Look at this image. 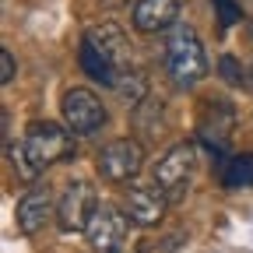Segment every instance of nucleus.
<instances>
[{"instance_id":"6e6552de","label":"nucleus","mask_w":253,"mask_h":253,"mask_svg":"<svg viewBox=\"0 0 253 253\" xmlns=\"http://www.w3.org/2000/svg\"><path fill=\"white\" fill-rule=\"evenodd\" d=\"M166 208H169V197L162 194L158 183H134L126 190V197H123L126 218H130L134 225H141V229L158 225V221L166 218Z\"/></svg>"},{"instance_id":"20e7f679","label":"nucleus","mask_w":253,"mask_h":253,"mask_svg":"<svg viewBox=\"0 0 253 253\" xmlns=\"http://www.w3.org/2000/svg\"><path fill=\"white\" fill-rule=\"evenodd\" d=\"M60 109H63V126H67L74 137L99 134L102 126H106V120H109L102 99H99L91 88H71L67 95H63Z\"/></svg>"},{"instance_id":"9d476101","label":"nucleus","mask_w":253,"mask_h":253,"mask_svg":"<svg viewBox=\"0 0 253 253\" xmlns=\"http://www.w3.org/2000/svg\"><path fill=\"white\" fill-rule=\"evenodd\" d=\"M56 214V201H53V190L49 186H32L28 194L18 201L14 208V221H18V232L21 236H36L46 229V221Z\"/></svg>"},{"instance_id":"9b49d317","label":"nucleus","mask_w":253,"mask_h":253,"mask_svg":"<svg viewBox=\"0 0 253 253\" xmlns=\"http://www.w3.org/2000/svg\"><path fill=\"white\" fill-rule=\"evenodd\" d=\"M81 42H88L99 56H106L116 71L130 67V56H126V36H123L120 25H113V21L91 25V28H84V39H81Z\"/></svg>"},{"instance_id":"7ed1b4c3","label":"nucleus","mask_w":253,"mask_h":253,"mask_svg":"<svg viewBox=\"0 0 253 253\" xmlns=\"http://www.w3.org/2000/svg\"><path fill=\"white\" fill-rule=\"evenodd\" d=\"M194 169H197V148L190 141H179L155 162V179L151 183L162 186V194L169 197V204H179L186 197V190H190Z\"/></svg>"},{"instance_id":"6ab92c4d","label":"nucleus","mask_w":253,"mask_h":253,"mask_svg":"<svg viewBox=\"0 0 253 253\" xmlns=\"http://www.w3.org/2000/svg\"><path fill=\"white\" fill-rule=\"evenodd\" d=\"M14 74H18V67H14V56H11V49H0V81H4V84H11V81H14Z\"/></svg>"},{"instance_id":"39448f33","label":"nucleus","mask_w":253,"mask_h":253,"mask_svg":"<svg viewBox=\"0 0 253 253\" xmlns=\"http://www.w3.org/2000/svg\"><path fill=\"white\" fill-rule=\"evenodd\" d=\"M102 179L109 183H130L141 169H144V144L134 137H116L99 151V162H95Z\"/></svg>"},{"instance_id":"aec40b11","label":"nucleus","mask_w":253,"mask_h":253,"mask_svg":"<svg viewBox=\"0 0 253 253\" xmlns=\"http://www.w3.org/2000/svg\"><path fill=\"white\" fill-rule=\"evenodd\" d=\"M250 84H253V63H250Z\"/></svg>"},{"instance_id":"4468645a","label":"nucleus","mask_w":253,"mask_h":253,"mask_svg":"<svg viewBox=\"0 0 253 253\" xmlns=\"http://www.w3.org/2000/svg\"><path fill=\"white\" fill-rule=\"evenodd\" d=\"M113 91L120 95L126 106L137 109L141 102H148V78L141 71H134V67H123L120 78H116V84H113Z\"/></svg>"},{"instance_id":"1a4fd4ad","label":"nucleus","mask_w":253,"mask_h":253,"mask_svg":"<svg viewBox=\"0 0 253 253\" xmlns=\"http://www.w3.org/2000/svg\"><path fill=\"white\" fill-rule=\"evenodd\" d=\"M232 130H236V109L229 99H208L204 109H201V120H197V134L201 141L211 148V151H225V144L232 141Z\"/></svg>"},{"instance_id":"423d86ee","label":"nucleus","mask_w":253,"mask_h":253,"mask_svg":"<svg viewBox=\"0 0 253 253\" xmlns=\"http://www.w3.org/2000/svg\"><path fill=\"white\" fill-rule=\"evenodd\" d=\"M99 208V197H95V186L84 183V179H71L63 197L56 204V225L60 232H84L88 221Z\"/></svg>"},{"instance_id":"0eeeda50","label":"nucleus","mask_w":253,"mask_h":253,"mask_svg":"<svg viewBox=\"0 0 253 253\" xmlns=\"http://www.w3.org/2000/svg\"><path fill=\"white\" fill-rule=\"evenodd\" d=\"M126 225H130V218H126V211H120L116 204H99L88 221V246L95 253H120L123 243H126Z\"/></svg>"},{"instance_id":"dca6fc26","label":"nucleus","mask_w":253,"mask_h":253,"mask_svg":"<svg viewBox=\"0 0 253 253\" xmlns=\"http://www.w3.org/2000/svg\"><path fill=\"white\" fill-rule=\"evenodd\" d=\"M7 158H11V166H14V172L21 176V179H39V166H36V158L28 155V148H25V141H14V144H7Z\"/></svg>"},{"instance_id":"f3484780","label":"nucleus","mask_w":253,"mask_h":253,"mask_svg":"<svg viewBox=\"0 0 253 253\" xmlns=\"http://www.w3.org/2000/svg\"><path fill=\"white\" fill-rule=\"evenodd\" d=\"M211 4H214V11H218L221 28H229V25H236V21L243 18V11H239V4H236V0H211Z\"/></svg>"},{"instance_id":"f8f14e48","label":"nucleus","mask_w":253,"mask_h":253,"mask_svg":"<svg viewBox=\"0 0 253 253\" xmlns=\"http://www.w3.org/2000/svg\"><path fill=\"white\" fill-rule=\"evenodd\" d=\"M179 21V0H137L134 4V28L144 36H158Z\"/></svg>"},{"instance_id":"a211bd4d","label":"nucleus","mask_w":253,"mask_h":253,"mask_svg":"<svg viewBox=\"0 0 253 253\" xmlns=\"http://www.w3.org/2000/svg\"><path fill=\"white\" fill-rule=\"evenodd\" d=\"M218 71H221V78H225L229 84H243V67H239L232 56H221L218 60Z\"/></svg>"},{"instance_id":"f257e3e1","label":"nucleus","mask_w":253,"mask_h":253,"mask_svg":"<svg viewBox=\"0 0 253 253\" xmlns=\"http://www.w3.org/2000/svg\"><path fill=\"white\" fill-rule=\"evenodd\" d=\"M166 71L176 88H194L208 78V56L201 46V36L190 25H176L166 39Z\"/></svg>"},{"instance_id":"412c9836","label":"nucleus","mask_w":253,"mask_h":253,"mask_svg":"<svg viewBox=\"0 0 253 253\" xmlns=\"http://www.w3.org/2000/svg\"><path fill=\"white\" fill-rule=\"evenodd\" d=\"M250 36H253V18H250Z\"/></svg>"},{"instance_id":"f03ea898","label":"nucleus","mask_w":253,"mask_h":253,"mask_svg":"<svg viewBox=\"0 0 253 253\" xmlns=\"http://www.w3.org/2000/svg\"><path fill=\"white\" fill-rule=\"evenodd\" d=\"M21 141H25L28 155L36 158L39 169H46V166H53V162H71V158L78 155V137L67 130V126L49 123V120L28 123V130H25Z\"/></svg>"},{"instance_id":"ddd939ff","label":"nucleus","mask_w":253,"mask_h":253,"mask_svg":"<svg viewBox=\"0 0 253 253\" xmlns=\"http://www.w3.org/2000/svg\"><path fill=\"white\" fill-rule=\"evenodd\" d=\"M218 179L225 190H246L253 186V155H229L218 166Z\"/></svg>"},{"instance_id":"2eb2a0df","label":"nucleus","mask_w":253,"mask_h":253,"mask_svg":"<svg viewBox=\"0 0 253 253\" xmlns=\"http://www.w3.org/2000/svg\"><path fill=\"white\" fill-rule=\"evenodd\" d=\"M78 60H81V71L91 78V81H102V84H116V78H120V71L113 67V63L106 60V56H99L88 42H81V49H78Z\"/></svg>"}]
</instances>
